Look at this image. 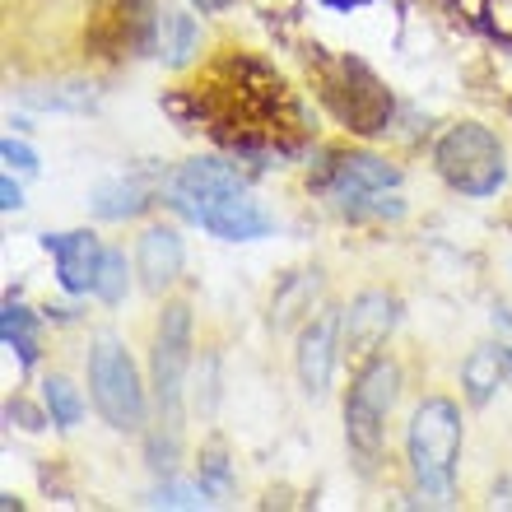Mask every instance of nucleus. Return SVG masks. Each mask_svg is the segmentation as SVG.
I'll return each instance as SVG.
<instances>
[{
	"mask_svg": "<svg viewBox=\"0 0 512 512\" xmlns=\"http://www.w3.org/2000/svg\"><path fill=\"white\" fill-rule=\"evenodd\" d=\"M0 159L10 163V168H19V173H38V154L28 145H19V140H5V145H0Z\"/></svg>",
	"mask_w": 512,
	"mask_h": 512,
	"instance_id": "obj_25",
	"label": "nucleus"
},
{
	"mask_svg": "<svg viewBox=\"0 0 512 512\" xmlns=\"http://www.w3.org/2000/svg\"><path fill=\"white\" fill-rule=\"evenodd\" d=\"M191 224H201L205 233H215L219 243H252V238H266V233L275 229V219L261 210V201H256L247 187L205 201Z\"/></svg>",
	"mask_w": 512,
	"mask_h": 512,
	"instance_id": "obj_7",
	"label": "nucleus"
},
{
	"mask_svg": "<svg viewBox=\"0 0 512 512\" xmlns=\"http://www.w3.org/2000/svg\"><path fill=\"white\" fill-rule=\"evenodd\" d=\"M70 84H56L52 94H38V89H28L24 94V103L28 108H89V103H94V94H89V89H75V94H66Z\"/></svg>",
	"mask_w": 512,
	"mask_h": 512,
	"instance_id": "obj_22",
	"label": "nucleus"
},
{
	"mask_svg": "<svg viewBox=\"0 0 512 512\" xmlns=\"http://www.w3.org/2000/svg\"><path fill=\"white\" fill-rule=\"evenodd\" d=\"M135 270H140V284L149 294H163L182 275V238L173 229H149L140 238V252H135Z\"/></svg>",
	"mask_w": 512,
	"mask_h": 512,
	"instance_id": "obj_12",
	"label": "nucleus"
},
{
	"mask_svg": "<svg viewBox=\"0 0 512 512\" xmlns=\"http://www.w3.org/2000/svg\"><path fill=\"white\" fill-rule=\"evenodd\" d=\"M485 24L499 42H512V0H489L485 5Z\"/></svg>",
	"mask_w": 512,
	"mask_h": 512,
	"instance_id": "obj_24",
	"label": "nucleus"
},
{
	"mask_svg": "<svg viewBox=\"0 0 512 512\" xmlns=\"http://www.w3.org/2000/svg\"><path fill=\"white\" fill-rule=\"evenodd\" d=\"M391 331H396V298L368 289L340 317V350L354 354V359H368Z\"/></svg>",
	"mask_w": 512,
	"mask_h": 512,
	"instance_id": "obj_8",
	"label": "nucleus"
},
{
	"mask_svg": "<svg viewBox=\"0 0 512 512\" xmlns=\"http://www.w3.org/2000/svg\"><path fill=\"white\" fill-rule=\"evenodd\" d=\"M433 163L447 187L461 196H494L508 177V154H503L499 135L480 122L447 126L443 140L433 145Z\"/></svg>",
	"mask_w": 512,
	"mask_h": 512,
	"instance_id": "obj_3",
	"label": "nucleus"
},
{
	"mask_svg": "<svg viewBox=\"0 0 512 512\" xmlns=\"http://www.w3.org/2000/svg\"><path fill=\"white\" fill-rule=\"evenodd\" d=\"M322 94L336 108L340 122L359 135H373L391 122V94L382 89V80L364 61H336V66L326 70Z\"/></svg>",
	"mask_w": 512,
	"mask_h": 512,
	"instance_id": "obj_6",
	"label": "nucleus"
},
{
	"mask_svg": "<svg viewBox=\"0 0 512 512\" xmlns=\"http://www.w3.org/2000/svg\"><path fill=\"white\" fill-rule=\"evenodd\" d=\"M42 247L56 256V280L66 294H89L98 280V266H103V243H98L89 229L80 233H47Z\"/></svg>",
	"mask_w": 512,
	"mask_h": 512,
	"instance_id": "obj_10",
	"label": "nucleus"
},
{
	"mask_svg": "<svg viewBox=\"0 0 512 512\" xmlns=\"http://www.w3.org/2000/svg\"><path fill=\"white\" fill-rule=\"evenodd\" d=\"M196 10H205V14H219V10H229L233 0H191Z\"/></svg>",
	"mask_w": 512,
	"mask_h": 512,
	"instance_id": "obj_27",
	"label": "nucleus"
},
{
	"mask_svg": "<svg viewBox=\"0 0 512 512\" xmlns=\"http://www.w3.org/2000/svg\"><path fill=\"white\" fill-rule=\"evenodd\" d=\"M0 205H5V210H19V205H24V191L14 187V177L0 182Z\"/></svg>",
	"mask_w": 512,
	"mask_h": 512,
	"instance_id": "obj_26",
	"label": "nucleus"
},
{
	"mask_svg": "<svg viewBox=\"0 0 512 512\" xmlns=\"http://www.w3.org/2000/svg\"><path fill=\"white\" fill-rule=\"evenodd\" d=\"M503 373H508V350H499V345H480V350L461 364L466 396H471L475 405H485L489 396H494V387L503 382Z\"/></svg>",
	"mask_w": 512,
	"mask_h": 512,
	"instance_id": "obj_14",
	"label": "nucleus"
},
{
	"mask_svg": "<svg viewBox=\"0 0 512 512\" xmlns=\"http://www.w3.org/2000/svg\"><path fill=\"white\" fill-rule=\"evenodd\" d=\"M396 182H401V168H391L387 159H378V154H350V159H340L336 168H331L326 191H331L345 210H364V201L391 191Z\"/></svg>",
	"mask_w": 512,
	"mask_h": 512,
	"instance_id": "obj_9",
	"label": "nucleus"
},
{
	"mask_svg": "<svg viewBox=\"0 0 512 512\" xmlns=\"http://www.w3.org/2000/svg\"><path fill=\"white\" fill-rule=\"evenodd\" d=\"M154 52L163 56V66L182 70L191 56L201 52V24H196L187 10H168V5H163L159 10V47H154Z\"/></svg>",
	"mask_w": 512,
	"mask_h": 512,
	"instance_id": "obj_13",
	"label": "nucleus"
},
{
	"mask_svg": "<svg viewBox=\"0 0 512 512\" xmlns=\"http://www.w3.org/2000/svg\"><path fill=\"white\" fill-rule=\"evenodd\" d=\"M42 405H47V415H52L56 429H75V424L84 419L80 391H75V382H66V378H47V382H42Z\"/></svg>",
	"mask_w": 512,
	"mask_h": 512,
	"instance_id": "obj_18",
	"label": "nucleus"
},
{
	"mask_svg": "<svg viewBox=\"0 0 512 512\" xmlns=\"http://www.w3.org/2000/svg\"><path fill=\"white\" fill-rule=\"evenodd\" d=\"M508 368H512V350H508Z\"/></svg>",
	"mask_w": 512,
	"mask_h": 512,
	"instance_id": "obj_29",
	"label": "nucleus"
},
{
	"mask_svg": "<svg viewBox=\"0 0 512 512\" xmlns=\"http://www.w3.org/2000/svg\"><path fill=\"white\" fill-rule=\"evenodd\" d=\"M122 33L126 47H135V52L159 47V5L154 0H122Z\"/></svg>",
	"mask_w": 512,
	"mask_h": 512,
	"instance_id": "obj_16",
	"label": "nucleus"
},
{
	"mask_svg": "<svg viewBox=\"0 0 512 512\" xmlns=\"http://www.w3.org/2000/svg\"><path fill=\"white\" fill-rule=\"evenodd\" d=\"M149 191L135 182V177H117V182H103L94 187V215L98 219H135L149 210Z\"/></svg>",
	"mask_w": 512,
	"mask_h": 512,
	"instance_id": "obj_15",
	"label": "nucleus"
},
{
	"mask_svg": "<svg viewBox=\"0 0 512 512\" xmlns=\"http://www.w3.org/2000/svg\"><path fill=\"white\" fill-rule=\"evenodd\" d=\"M0 340L19 354V364L33 368L38 364V336H33V317L19 303H5V317H0Z\"/></svg>",
	"mask_w": 512,
	"mask_h": 512,
	"instance_id": "obj_17",
	"label": "nucleus"
},
{
	"mask_svg": "<svg viewBox=\"0 0 512 512\" xmlns=\"http://www.w3.org/2000/svg\"><path fill=\"white\" fill-rule=\"evenodd\" d=\"M326 5H336V10H354V5H368V0H326Z\"/></svg>",
	"mask_w": 512,
	"mask_h": 512,
	"instance_id": "obj_28",
	"label": "nucleus"
},
{
	"mask_svg": "<svg viewBox=\"0 0 512 512\" xmlns=\"http://www.w3.org/2000/svg\"><path fill=\"white\" fill-rule=\"evenodd\" d=\"M396 396H401V368L391 359H368L354 378L350 401H345V433H350V447H359L364 457L382 447V424H387Z\"/></svg>",
	"mask_w": 512,
	"mask_h": 512,
	"instance_id": "obj_5",
	"label": "nucleus"
},
{
	"mask_svg": "<svg viewBox=\"0 0 512 512\" xmlns=\"http://www.w3.org/2000/svg\"><path fill=\"white\" fill-rule=\"evenodd\" d=\"M89 391H94L98 415L108 419L112 429L140 433L145 429V387L135 373L131 354L122 350V340L103 336L89 354Z\"/></svg>",
	"mask_w": 512,
	"mask_h": 512,
	"instance_id": "obj_4",
	"label": "nucleus"
},
{
	"mask_svg": "<svg viewBox=\"0 0 512 512\" xmlns=\"http://www.w3.org/2000/svg\"><path fill=\"white\" fill-rule=\"evenodd\" d=\"M201 485L210 494H229V461L219 457V452H205L201 457Z\"/></svg>",
	"mask_w": 512,
	"mask_h": 512,
	"instance_id": "obj_23",
	"label": "nucleus"
},
{
	"mask_svg": "<svg viewBox=\"0 0 512 512\" xmlns=\"http://www.w3.org/2000/svg\"><path fill=\"white\" fill-rule=\"evenodd\" d=\"M94 294L103 303H122L126 298V256L122 252H108L103 266H98V280H94Z\"/></svg>",
	"mask_w": 512,
	"mask_h": 512,
	"instance_id": "obj_20",
	"label": "nucleus"
},
{
	"mask_svg": "<svg viewBox=\"0 0 512 512\" xmlns=\"http://www.w3.org/2000/svg\"><path fill=\"white\" fill-rule=\"evenodd\" d=\"M317 270H303V275H294V280L284 284L280 294H275V303H270V312H275V322H289L298 308H308L312 294H317Z\"/></svg>",
	"mask_w": 512,
	"mask_h": 512,
	"instance_id": "obj_19",
	"label": "nucleus"
},
{
	"mask_svg": "<svg viewBox=\"0 0 512 512\" xmlns=\"http://www.w3.org/2000/svg\"><path fill=\"white\" fill-rule=\"evenodd\" d=\"M149 503L154 508H205L210 503V489H196V485H177V480H168V485H159L154 494H149Z\"/></svg>",
	"mask_w": 512,
	"mask_h": 512,
	"instance_id": "obj_21",
	"label": "nucleus"
},
{
	"mask_svg": "<svg viewBox=\"0 0 512 512\" xmlns=\"http://www.w3.org/2000/svg\"><path fill=\"white\" fill-rule=\"evenodd\" d=\"M336 331L340 317L336 312H322L312 326H303L298 336V382L308 396H322L331 387V368H336Z\"/></svg>",
	"mask_w": 512,
	"mask_h": 512,
	"instance_id": "obj_11",
	"label": "nucleus"
},
{
	"mask_svg": "<svg viewBox=\"0 0 512 512\" xmlns=\"http://www.w3.org/2000/svg\"><path fill=\"white\" fill-rule=\"evenodd\" d=\"M405 457L415 471V485L433 499L452 494V475H457L461 457V415L457 405L443 396L419 401V410L410 415V433H405Z\"/></svg>",
	"mask_w": 512,
	"mask_h": 512,
	"instance_id": "obj_2",
	"label": "nucleus"
},
{
	"mask_svg": "<svg viewBox=\"0 0 512 512\" xmlns=\"http://www.w3.org/2000/svg\"><path fill=\"white\" fill-rule=\"evenodd\" d=\"M191 364V308L168 303L154 336V405H159V433L149 438V466L173 471L177 447H182V382Z\"/></svg>",
	"mask_w": 512,
	"mask_h": 512,
	"instance_id": "obj_1",
	"label": "nucleus"
}]
</instances>
